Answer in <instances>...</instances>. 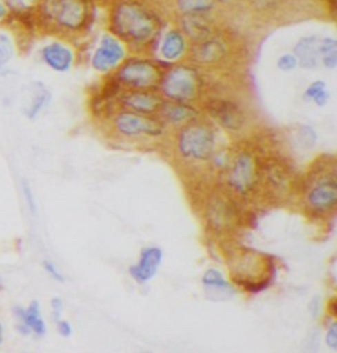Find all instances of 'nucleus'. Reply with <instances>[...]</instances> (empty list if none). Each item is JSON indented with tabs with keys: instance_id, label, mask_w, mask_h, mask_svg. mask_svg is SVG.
Listing matches in <instances>:
<instances>
[{
	"instance_id": "f257e3e1",
	"label": "nucleus",
	"mask_w": 337,
	"mask_h": 353,
	"mask_svg": "<svg viewBox=\"0 0 337 353\" xmlns=\"http://www.w3.org/2000/svg\"><path fill=\"white\" fill-rule=\"evenodd\" d=\"M111 30L120 41L144 46L154 40L160 21L145 6L137 1H123L111 14Z\"/></svg>"
},
{
	"instance_id": "f03ea898",
	"label": "nucleus",
	"mask_w": 337,
	"mask_h": 353,
	"mask_svg": "<svg viewBox=\"0 0 337 353\" xmlns=\"http://www.w3.org/2000/svg\"><path fill=\"white\" fill-rule=\"evenodd\" d=\"M218 136L207 123L195 119L178 128L176 148L178 156L187 162L211 161L216 153Z\"/></svg>"
},
{
	"instance_id": "7ed1b4c3",
	"label": "nucleus",
	"mask_w": 337,
	"mask_h": 353,
	"mask_svg": "<svg viewBox=\"0 0 337 353\" xmlns=\"http://www.w3.org/2000/svg\"><path fill=\"white\" fill-rule=\"evenodd\" d=\"M205 81L191 65H176L162 75L160 94L165 101L192 104L201 99Z\"/></svg>"
},
{
	"instance_id": "20e7f679",
	"label": "nucleus",
	"mask_w": 337,
	"mask_h": 353,
	"mask_svg": "<svg viewBox=\"0 0 337 353\" xmlns=\"http://www.w3.org/2000/svg\"><path fill=\"white\" fill-rule=\"evenodd\" d=\"M112 131L127 140L160 139L166 133V125L159 117L134 114L121 110L111 119Z\"/></svg>"
},
{
	"instance_id": "39448f33",
	"label": "nucleus",
	"mask_w": 337,
	"mask_h": 353,
	"mask_svg": "<svg viewBox=\"0 0 337 353\" xmlns=\"http://www.w3.org/2000/svg\"><path fill=\"white\" fill-rule=\"evenodd\" d=\"M162 75L161 68L154 61L131 59L123 61L115 79L128 90H154L160 86Z\"/></svg>"
},
{
	"instance_id": "423d86ee",
	"label": "nucleus",
	"mask_w": 337,
	"mask_h": 353,
	"mask_svg": "<svg viewBox=\"0 0 337 353\" xmlns=\"http://www.w3.org/2000/svg\"><path fill=\"white\" fill-rule=\"evenodd\" d=\"M227 173L228 188L238 196H248L257 186L260 166L250 150H240L229 160Z\"/></svg>"
},
{
	"instance_id": "0eeeda50",
	"label": "nucleus",
	"mask_w": 337,
	"mask_h": 353,
	"mask_svg": "<svg viewBox=\"0 0 337 353\" xmlns=\"http://www.w3.org/2000/svg\"><path fill=\"white\" fill-rule=\"evenodd\" d=\"M44 10L48 19L62 30H81L88 21L86 0H45Z\"/></svg>"
},
{
	"instance_id": "6e6552de",
	"label": "nucleus",
	"mask_w": 337,
	"mask_h": 353,
	"mask_svg": "<svg viewBox=\"0 0 337 353\" xmlns=\"http://www.w3.org/2000/svg\"><path fill=\"white\" fill-rule=\"evenodd\" d=\"M211 120L225 132H241L248 124V114L243 104L229 98H214L205 104Z\"/></svg>"
},
{
	"instance_id": "1a4fd4ad",
	"label": "nucleus",
	"mask_w": 337,
	"mask_h": 353,
	"mask_svg": "<svg viewBox=\"0 0 337 353\" xmlns=\"http://www.w3.org/2000/svg\"><path fill=\"white\" fill-rule=\"evenodd\" d=\"M306 203L308 208L325 214L332 211L337 205V179L335 173H323L315 176L306 192Z\"/></svg>"
},
{
	"instance_id": "9d476101",
	"label": "nucleus",
	"mask_w": 337,
	"mask_h": 353,
	"mask_svg": "<svg viewBox=\"0 0 337 353\" xmlns=\"http://www.w3.org/2000/svg\"><path fill=\"white\" fill-rule=\"evenodd\" d=\"M125 54L127 50L123 41L114 34H104L92 54L91 66L98 73H110L123 63Z\"/></svg>"
},
{
	"instance_id": "9b49d317",
	"label": "nucleus",
	"mask_w": 337,
	"mask_h": 353,
	"mask_svg": "<svg viewBox=\"0 0 337 353\" xmlns=\"http://www.w3.org/2000/svg\"><path fill=\"white\" fill-rule=\"evenodd\" d=\"M165 99L154 90H128L120 98V105L134 114L157 117Z\"/></svg>"
},
{
	"instance_id": "f8f14e48",
	"label": "nucleus",
	"mask_w": 337,
	"mask_h": 353,
	"mask_svg": "<svg viewBox=\"0 0 337 353\" xmlns=\"http://www.w3.org/2000/svg\"><path fill=\"white\" fill-rule=\"evenodd\" d=\"M162 261H163V250L160 247H156V245L145 247L140 252L139 261L130 266L128 273L134 282L144 285L156 277Z\"/></svg>"
},
{
	"instance_id": "ddd939ff",
	"label": "nucleus",
	"mask_w": 337,
	"mask_h": 353,
	"mask_svg": "<svg viewBox=\"0 0 337 353\" xmlns=\"http://www.w3.org/2000/svg\"><path fill=\"white\" fill-rule=\"evenodd\" d=\"M228 54V46L224 40L216 36H211L205 41L194 45L191 50V59L199 65H216Z\"/></svg>"
},
{
	"instance_id": "4468645a",
	"label": "nucleus",
	"mask_w": 337,
	"mask_h": 353,
	"mask_svg": "<svg viewBox=\"0 0 337 353\" xmlns=\"http://www.w3.org/2000/svg\"><path fill=\"white\" fill-rule=\"evenodd\" d=\"M41 59L53 72L68 73L73 68L74 53L70 46L54 41L41 49Z\"/></svg>"
},
{
	"instance_id": "2eb2a0df",
	"label": "nucleus",
	"mask_w": 337,
	"mask_h": 353,
	"mask_svg": "<svg viewBox=\"0 0 337 353\" xmlns=\"http://www.w3.org/2000/svg\"><path fill=\"white\" fill-rule=\"evenodd\" d=\"M15 316L17 330L21 334L28 335L30 332H33L37 336H44L46 334V324L41 314L40 303L37 301L30 302L27 309L20 306L16 307Z\"/></svg>"
},
{
	"instance_id": "dca6fc26",
	"label": "nucleus",
	"mask_w": 337,
	"mask_h": 353,
	"mask_svg": "<svg viewBox=\"0 0 337 353\" xmlns=\"http://www.w3.org/2000/svg\"><path fill=\"white\" fill-rule=\"evenodd\" d=\"M205 294L210 301L224 302L232 299L236 294L234 285L221 274L218 269H208L202 277Z\"/></svg>"
},
{
	"instance_id": "f3484780",
	"label": "nucleus",
	"mask_w": 337,
	"mask_h": 353,
	"mask_svg": "<svg viewBox=\"0 0 337 353\" xmlns=\"http://www.w3.org/2000/svg\"><path fill=\"white\" fill-rule=\"evenodd\" d=\"M157 117L161 119L166 127L174 125L179 128L195 119H199L201 112L192 104L165 101L162 103Z\"/></svg>"
},
{
	"instance_id": "a211bd4d",
	"label": "nucleus",
	"mask_w": 337,
	"mask_h": 353,
	"mask_svg": "<svg viewBox=\"0 0 337 353\" xmlns=\"http://www.w3.org/2000/svg\"><path fill=\"white\" fill-rule=\"evenodd\" d=\"M319 36L308 34L295 43L293 54L298 61V68L314 70L319 66Z\"/></svg>"
},
{
	"instance_id": "6ab92c4d",
	"label": "nucleus",
	"mask_w": 337,
	"mask_h": 353,
	"mask_svg": "<svg viewBox=\"0 0 337 353\" xmlns=\"http://www.w3.org/2000/svg\"><path fill=\"white\" fill-rule=\"evenodd\" d=\"M179 27L186 39L194 44L205 41L214 36V26L210 16H181Z\"/></svg>"
},
{
	"instance_id": "aec40b11",
	"label": "nucleus",
	"mask_w": 337,
	"mask_h": 353,
	"mask_svg": "<svg viewBox=\"0 0 337 353\" xmlns=\"http://www.w3.org/2000/svg\"><path fill=\"white\" fill-rule=\"evenodd\" d=\"M189 48V40L186 36L181 32V30H169L160 45V56L163 61L167 62H176L182 59Z\"/></svg>"
},
{
	"instance_id": "412c9836",
	"label": "nucleus",
	"mask_w": 337,
	"mask_h": 353,
	"mask_svg": "<svg viewBox=\"0 0 337 353\" xmlns=\"http://www.w3.org/2000/svg\"><path fill=\"white\" fill-rule=\"evenodd\" d=\"M234 218H235L234 207L229 205V202L224 199H215L210 203L208 221H210V225L216 231H223L231 227Z\"/></svg>"
},
{
	"instance_id": "4be33fe9",
	"label": "nucleus",
	"mask_w": 337,
	"mask_h": 353,
	"mask_svg": "<svg viewBox=\"0 0 337 353\" xmlns=\"http://www.w3.org/2000/svg\"><path fill=\"white\" fill-rule=\"evenodd\" d=\"M216 4L215 0H176V10L181 16H210Z\"/></svg>"
},
{
	"instance_id": "5701e85b",
	"label": "nucleus",
	"mask_w": 337,
	"mask_h": 353,
	"mask_svg": "<svg viewBox=\"0 0 337 353\" xmlns=\"http://www.w3.org/2000/svg\"><path fill=\"white\" fill-rule=\"evenodd\" d=\"M302 98L303 101L312 102L316 107H325L331 99V92L324 81H314L303 91Z\"/></svg>"
},
{
	"instance_id": "b1692460",
	"label": "nucleus",
	"mask_w": 337,
	"mask_h": 353,
	"mask_svg": "<svg viewBox=\"0 0 337 353\" xmlns=\"http://www.w3.org/2000/svg\"><path fill=\"white\" fill-rule=\"evenodd\" d=\"M50 101H52V95L49 90H46L43 85H37L33 91V97L30 99V104L25 110V117L30 119L37 118L49 105Z\"/></svg>"
},
{
	"instance_id": "393cba45",
	"label": "nucleus",
	"mask_w": 337,
	"mask_h": 353,
	"mask_svg": "<svg viewBox=\"0 0 337 353\" xmlns=\"http://www.w3.org/2000/svg\"><path fill=\"white\" fill-rule=\"evenodd\" d=\"M319 62L328 70L337 68V41L335 37H323L319 41Z\"/></svg>"
},
{
	"instance_id": "a878e982",
	"label": "nucleus",
	"mask_w": 337,
	"mask_h": 353,
	"mask_svg": "<svg viewBox=\"0 0 337 353\" xmlns=\"http://www.w3.org/2000/svg\"><path fill=\"white\" fill-rule=\"evenodd\" d=\"M296 140L300 144V147L312 149L318 143V132L311 125L300 124L296 128Z\"/></svg>"
},
{
	"instance_id": "bb28decb",
	"label": "nucleus",
	"mask_w": 337,
	"mask_h": 353,
	"mask_svg": "<svg viewBox=\"0 0 337 353\" xmlns=\"http://www.w3.org/2000/svg\"><path fill=\"white\" fill-rule=\"evenodd\" d=\"M14 54H15L14 41L7 33L0 32V69L4 68L12 59Z\"/></svg>"
},
{
	"instance_id": "cd10ccee",
	"label": "nucleus",
	"mask_w": 337,
	"mask_h": 353,
	"mask_svg": "<svg viewBox=\"0 0 337 353\" xmlns=\"http://www.w3.org/2000/svg\"><path fill=\"white\" fill-rule=\"evenodd\" d=\"M298 68V61L293 53H285L277 59V69L283 73H292Z\"/></svg>"
},
{
	"instance_id": "c85d7f7f",
	"label": "nucleus",
	"mask_w": 337,
	"mask_h": 353,
	"mask_svg": "<svg viewBox=\"0 0 337 353\" xmlns=\"http://www.w3.org/2000/svg\"><path fill=\"white\" fill-rule=\"evenodd\" d=\"M319 345H320V334L318 330H314L306 339L300 353H318Z\"/></svg>"
},
{
	"instance_id": "c756f323",
	"label": "nucleus",
	"mask_w": 337,
	"mask_h": 353,
	"mask_svg": "<svg viewBox=\"0 0 337 353\" xmlns=\"http://www.w3.org/2000/svg\"><path fill=\"white\" fill-rule=\"evenodd\" d=\"M23 192H24V198H25V203L30 208V212L34 215L37 211V205H36V199H34V194L30 186V183L27 181H23Z\"/></svg>"
},
{
	"instance_id": "7c9ffc66",
	"label": "nucleus",
	"mask_w": 337,
	"mask_h": 353,
	"mask_svg": "<svg viewBox=\"0 0 337 353\" xmlns=\"http://www.w3.org/2000/svg\"><path fill=\"white\" fill-rule=\"evenodd\" d=\"M43 266H44L45 272H46L53 280L59 281V282H65V277H63L62 272H59L57 265L54 264L53 261L44 260V261H43Z\"/></svg>"
},
{
	"instance_id": "2f4dec72",
	"label": "nucleus",
	"mask_w": 337,
	"mask_h": 353,
	"mask_svg": "<svg viewBox=\"0 0 337 353\" xmlns=\"http://www.w3.org/2000/svg\"><path fill=\"white\" fill-rule=\"evenodd\" d=\"M325 344L328 348L331 350H336L337 348V323L329 324L327 334H325Z\"/></svg>"
},
{
	"instance_id": "473e14b6",
	"label": "nucleus",
	"mask_w": 337,
	"mask_h": 353,
	"mask_svg": "<svg viewBox=\"0 0 337 353\" xmlns=\"http://www.w3.org/2000/svg\"><path fill=\"white\" fill-rule=\"evenodd\" d=\"M56 324H57V331H59V334L62 338H70L72 336L73 327H72L70 322H68L65 319H59V321H56Z\"/></svg>"
},
{
	"instance_id": "72a5a7b5",
	"label": "nucleus",
	"mask_w": 337,
	"mask_h": 353,
	"mask_svg": "<svg viewBox=\"0 0 337 353\" xmlns=\"http://www.w3.org/2000/svg\"><path fill=\"white\" fill-rule=\"evenodd\" d=\"M280 0H253V4L260 11H272L274 10Z\"/></svg>"
},
{
	"instance_id": "f704fd0d",
	"label": "nucleus",
	"mask_w": 337,
	"mask_h": 353,
	"mask_svg": "<svg viewBox=\"0 0 337 353\" xmlns=\"http://www.w3.org/2000/svg\"><path fill=\"white\" fill-rule=\"evenodd\" d=\"M320 310H322V302H320V296H314L309 302V312H311V316L312 319H318L319 314H320Z\"/></svg>"
},
{
	"instance_id": "c9c22d12",
	"label": "nucleus",
	"mask_w": 337,
	"mask_h": 353,
	"mask_svg": "<svg viewBox=\"0 0 337 353\" xmlns=\"http://www.w3.org/2000/svg\"><path fill=\"white\" fill-rule=\"evenodd\" d=\"M50 306H52V309H53V316H54V321H59V319H61V311L63 309V301H62L61 298H59V296H56V298H53V299H52Z\"/></svg>"
},
{
	"instance_id": "e433bc0d",
	"label": "nucleus",
	"mask_w": 337,
	"mask_h": 353,
	"mask_svg": "<svg viewBox=\"0 0 337 353\" xmlns=\"http://www.w3.org/2000/svg\"><path fill=\"white\" fill-rule=\"evenodd\" d=\"M6 15H7V8H6L4 4L0 3V20H3V19L6 17Z\"/></svg>"
},
{
	"instance_id": "4c0bfd02",
	"label": "nucleus",
	"mask_w": 337,
	"mask_h": 353,
	"mask_svg": "<svg viewBox=\"0 0 337 353\" xmlns=\"http://www.w3.org/2000/svg\"><path fill=\"white\" fill-rule=\"evenodd\" d=\"M216 3H221V4H232V3H235L237 0H215Z\"/></svg>"
},
{
	"instance_id": "58836bf2",
	"label": "nucleus",
	"mask_w": 337,
	"mask_h": 353,
	"mask_svg": "<svg viewBox=\"0 0 337 353\" xmlns=\"http://www.w3.org/2000/svg\"><path fill=\"white\" fill-rule=\"evenodd\" d=\"M3 338H4L3 336V325H1V322H0V344L3 343Z\"/></svg>"
},
{
	"instance_id": "ea45409f",
	"label": "nucleus",
	"mask_w": 337,
	"mask_h": 353,
	"mask_svg": "<svg viewBox=\"0 0 337 353\" xmlns=\"http://www.w3.org/2000/svg\"><path fill=\"white\" fill-rule=\"evenodd\" d=\"M140 353H153V352H149V351H143V352H140Z\"/></svg>"
},
{
	"instance_id": "a19ab883",
	"label": "nucleus",
	"mask_w": 337,
	"mask_h": 353,
	"mask_svg": "<svg viewBox=\"0 0 337 353\" xmlns=\"http://www.w3.org/2000/svg\"><path fill=\"white\" fill-rule=\"evenodd\" d=\"M25 1H33V0H25Z\"/></svg>"
}]
</instances>
